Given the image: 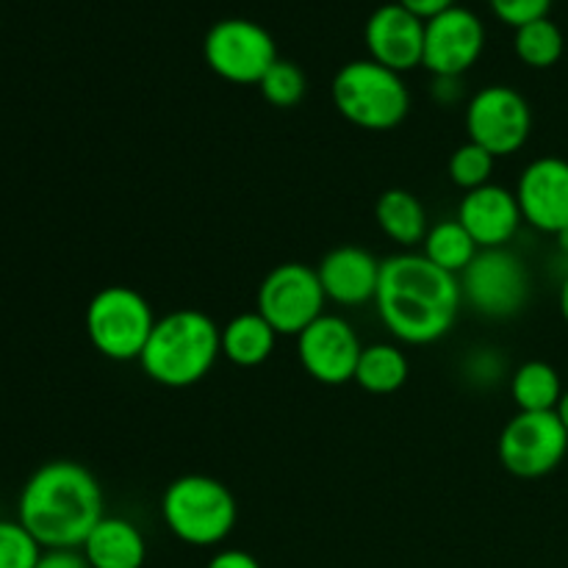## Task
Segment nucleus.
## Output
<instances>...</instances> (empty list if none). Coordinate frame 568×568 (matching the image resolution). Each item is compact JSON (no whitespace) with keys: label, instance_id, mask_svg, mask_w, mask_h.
<instances>
[{"label":"nucleus","instance_id":"11","mask_svg":"<svg viewBox=\"0 0 568 568\" xmlns=\"http://www.w3.org/2000/svg\"><path fill=\"white\" fill-rule=\"evenodd\" d=\"M469 142L486 148L494 159L519 153L532 133V109L525 94L505 83H491L466 103Z\"/></svg>","mask_w":568,"mask_h":568},{"label":"nucleus","instance_id":"21","mask_svg":"<svg viewBox=\"0 0 568 568\" xmlns=\"http://www.w3.org/2000/svg\"><path fill=\"white\" fill-rule=\"evenodd\" d=\"M564 383H560L558 369L547 361H527L510 375V397L516 408L525 414H549L558 410L564 399Z\"/></svg>","mask_w":568,"mask_h":568},{"label":"nucleus","instance_id":"29","mask_svg":"<svg viewBox=\"0 0 568 568\" xmlns=\"http://www.w3.org/2000/svg\"><path fill=\"white\" fill-rule=\"evenodd\" d=\"M488 3L499 20L514 28L549 17V9H552V0H488Z\"/></svg>","mask_w":568,"mask_h":568},{"label":"nucleus","instance_id":"31","mask_svg":"<svg viewBox=\"0 0 568 568\" xmlns=\"http://www.w3.org/2000/svg\"><path fill=\"white\" fill-rule=\"evenodd\" d=\"M430 94L436 103L442 105H455L464 98V87H460V78L455 75H433Z\"/></svg>","mask_w":568,"mask_h":568},{"label":"nucleus","instance_id":"2","mask_svg":"<svg viewBox=\"0 0 568 568\" xmlns=\"http://www.w3.org/2000/svg\"><path fill=\"white\" fill-rule=\"evenodd\" d=\"M98 477L75 460H50L26 480L17 503V521L42 549H81L105 516Z\"/></svg>","mask_w":568,"mask_h":568},{"label":"nucleus","instance_id":"14","mask_svg":"<svg viewBox=\"0 0 568 568\" xmlns=\"http://www.w3.org/2000/svg\"><path fill=\"white\" fill-rule=\"evenodd\" d=\"M364 42L369 59L403 75L425 59V17L399 0L377 6L364 26Z\"/></svg>","mask_w":568,"mask_h":568},{"label":"nucleus","instance_id":"4","mask_svg":"<svg viewBox=\"0 0 568 568\" xmlns=\"http://www.w3.org/2000/svg\"><path fill=\"white\" fill-rule=\"evenodd\" d=\"M331 98L338 114L361 131H392L410 111V92L403 75L375 59L347 61L333 75Z\"/></svg>","mask_w":568,"mask_h":568},{"label":"nucleus","instance_id":"35","mask_svg":"<svg viewBox=\"0 0 568 568\" xmlns=\"http://www.w3.org/2000/svg\"><path fill=\"white\" fill-rule=\"evenodd\" d=\"M558 416H560V422H564V427L568 433V388L564 392V399H560V405H558Z\"/></svg>","mask_w":568,"mask_h":568},{"label":"nucleus","instance_id":"22","mask_svg":"<svg viewBox=\"0 0 568 568\" xmlns=\"http://www.w3.org/2000/svg\"><path fill=\"white\" fill-rule=\"evenodd\" d=\"M410 375L408 358L397 344H369L364 347L355 369V383L375 397L399 392Z\"/></svg>","mask_w":568,"mask_h":568},{"label":"nucleus","instance_id":"24","mask_svg":"<svg viewBox=\"0 0 568 568\" xmlns=\"http://www.w3.org/2000/svg\"><path fill=\"white\" fill-rule=\"evenodd\" d=\"M564 31L549 17L519 26L514 33L516 55L521 59V64L532 67V70H547V67L558 64L560 55H564Z\"/></svg>","mask_w":568,"mask_h":568},{"label":"nucleus","instance_id":"33","mask_svg":"<svg viewBox=\"0 0 568 568\" xmlns=\"http://www.w3.org/2000/svg\"><path fill=\"white\" fill-rule=\"evenodd\" d=\"M399 3L403 6H408L410 11H416V14L419 17H433V14H438V11H444V9H449V6H455L458 3V0H399Z\"/></svg>","mask_w":568,"mask_h":568},{"label":"nucleus","instance_id":"20","mask_svg":"<svg viewBox=\"0 0 568 568\" xmlns=\"http://www.w3.org/2000/svg\"><path fill=\"white\" fill-rule=\"evenodd\" d=\"M277 342V333L258 311H247L239 314L222 327V355L231 361L233 366L242 369H253L261 366L272 355Z\"/></svg>","mask_w":568,"mask_h":568},{"label":"nucleus","instance_id":"32","mask_svg":"<svg viewBox=\"0 0 568 568\" xmlns=\"http://www.w3.org/2000/svg\"><path fill=\"white\" fill-rule=\"evenodd\" d=\"M205 568H261V564L250 552H242V549H222L209 560Z\"/></svg>","mask_w":568,"mask_h":568},{"label":"nucleus","instance_id":"28","mask_svg":"<svg viewBox=\"0 0 568 568\" xmlns=\"http://www.w3.org/2000/svg\"><path fill=\"white\" fill-rule=\"evenodd\" d=\"M464 377L477 388L497 386L505 377V358L491 347L471 349L464 361Z\"/></svg>","mask_w":568,"mask_h":568},{"label":"nucleus","instance_id":"12","mask_svg":"<svg viewBox=\"0 0 568 568\" xmlns=\"http://www.w3.org/2000/svg\"><path fill=\"white\" fill-rule=\"evenodd\" d=\"M361 353L364 344L358 333L344 316L336 314H322L297 336L300 366L322 386H344L355 381Z\"/></svg>","mask_w":568,"mask_h":568},{"label":"nucleus","instance_id":"25","mask_svg":"<svg viewBox=\"0 0 568 568\" xmlns=\"http://www.w3.org/2000/svg\"><path fill=\"white\" fill-rule=\"evenodd\" d=\"M258 89L270 105H275V109H292V105H297L305 98L308 78H305L300 64H294L288 59H277L266 70V75L261 78Z\"/></svg>","mask_w":568,"mask_h":568},{"label":"nucleus","instance_id":"7","mask_svg":"<svg viewBox=\"0 0 568 568\" xmlns=\"http://www.w3.org/2000/svg\"><path fill=\"white\" fill-rule=\"evenodd\" d=\"M458 281L464 303L486 320H510L521 314L532 292L525 261L508 247L480 250Z\"/></svg>","mask_w":568,"mask_h":568},{"label":"nucleus","instance_id":"8","mask_svg":"<svg viewBox=\"0 0 568 568\" xmlns=\"http://www.w3.org/2000/svg\"><path fill=\"white\" fill-rule=\"evenodd\" d=\"M203 55L214 75L239 87H258L266 70L281 59L272 33L247 17L216 20L203 39Z\"/></svg>","mask_w":568,"mask_h":568},{"label":"nucleus","instance_id":"13","mask_svg":"<svg viewBox=\"0 0 568 568\" xmlns=\"http://www.w3.org/2000/svg\"><path fill=\"white\" fill-rule=\"evenodd\" d=\"M486 48V26L480 14L455 3L425 20V59L433 75L460 78L477 64Z\"/></svg>","mask_w":568,"mask_h":568},{"label":"nucleus","instance_id":"6","mask_svg":"<svg viewBox=\"0 0 568 568\" xmlns=\"http://www.w3.org/2000/svg\"><path fill=\"white\" fill-rule=\"evenodd\" d=\"M159 316L144 294L131 286H105L89 300L87 325L89 344L109 361H139Z\"/></svg>","mask_w":568,"mask_h":568},{"label":"nucleus","instance_id":"19","mask_svg":"<svg viewBox=\"0 0 568 568\" xmlns=\"http://www.w3.org/2000/svg\"><path fill=\"white\" fill-rule=\"evenodd\" d=\"M375 222L383 236H388L405 250L425 242L427 231H430L425 205L408 189H386L375 203Z\"/></svg>","mask_w":568,"mask_h":568},{"label":"nucleus","instance_id":"26","mask_svg":"<svg viewBox=\"0 0 568 568\" xmlns=\"http://www.w3.org/2000/svg\"><path fill=\"white\" fill-rule=\"evenodd\" d=\"M494 164H497V159L486 148H480L475 142H466L460 148H455V153L449 155V181L458 189H464V194L475 192V189L491 183Z\"/></svg>","mask_w":568,"mask_h":568},{"label":"nucleus","instance_id":"1","mask_svg":"<svg viewBox=\"0 0 568 568\" xmlns=\"http://www.w3.org/2000/svg\"><path fill=\"white\" fill-rule=\"evenodd\" d=\"M464 305L460 281L422 253H397L383 261L375 308L397 342L425 347L453 331Z\"/></svg>","mask_w":568,"mask_h":568},{"label":"nucleus","instance_id":"27","mask_svg":"<svg viewBox=\"0 0 568 568\" xmlns=\"http://www.w3.org/2000/svg\"><path fill=\"white\" fill-rule=\"evenodd\" d=\"M42 544L20 525L0 519V568H37Z\"/></svg>","mask_w":568,"mask_h":568},{"label":"nucleus","instance_id":"15","mask_svg":"<svg viewBox=\"0 0 568 568\" xmlns=\"http://www.w3.org/2000/svg\"><path fill=\"white\" fill-rule=\"evenodd\" d=\"M521 220L541 233H560L568 225V161L544 155L530 161L516 183Z\"/></svg>","mask_w":568,"mask_h":568},{"label":"nucleus","instance_id":"30","mask_svg":"<svg viewBox=\"0 0 568 568\" xmlns=\"http://www.w3.org/2000/svg\"><path fill=\"white\" fill-rule=\"evenodd\" d=\"M37 568H89L81 549H44Z\"/></svg>","mask_w":568,"mask_h":568},{"label":"nucleus","instance_id":"17","mask_svg":"<svg viewBox=\"0 0 568 568\" xmlns=\"http://www.w3.org/2000/svg\"><path fill=\"white\" fill-rule=\"evenodd\" d=\"M381 266L383 261H377L369 250L344 244V247L331 250L322 258L316 275H320L325 297L331 303L355 308V305H366L375 300L377 283H381Z\"/></svg>","mask_w":568,"mask_h":568},{"label":"nucleus","instance_id":"18","mask_svg":"<svg viewBox=\"0 0 568 568\" xmlns=\"http://www.w3.org/2000/svg\"><path fill=\"white\" fill-rule=\"evenodd\" d=\"M89 568H142L148 541L133 521L103 516L81 547Z\"/></svg>","mask_w":568,"mask_h":568},{"label":"nucleus","instance_id":"5","mask_svg":"<svg viewBox=\"0 0 568 568\" xmlns=\"http://www.w3.org/2000/svg\"><path fill=\"white\" fill-rule=\"evenodd\" d=\"M161 519L178 541L189 547H216L236 527L239 505L225 483L209 475H183L166 486Z\"/></svg>","mask_w":568,"mask_h":568},{"label":"nucleus","instance_id":"23","mask_svg":"<svg viewBox=\"0 0 568 568\" xmlns=\"http://www.w3.org/2000/svg\"><path fill=\"white\" fill-rule=\"evenodd\" d=\"M422 255H425L430 264H436L438 270L449 272V275L460 277L466 266L475 261V255L480 253V247L475 244V239L469 236L464 225L458 220H444L438 225H433L427 231L425 242H422Z\"/></svg>","mask_w":568,"mask_h":568},{"label":"nucleus","instance_id":"9","mask_svg":"<svg viewBox=\"0 0 568 568\" xmlns=\"http://www.w3.org/2000/svg\"><path fill=\"white\" fill-rule=\"evenodd\" d=\"M325 288L320 275L308 264L288 261L277 264L270 275L261 281L255 311L275 327L277 336H294L314 325L325 314Z\"/></svg>","mask_w":568,"mask_h":568},{"label":"nucleus","instance_id":"16","mask_svg":"<svg viewBox=\"0 0 568 568\" xmlns=\"http://www.w3.org/2000/svg\"><path fill=\"white\" fill-rule=\"evenodd\" d=\"M455 220L469 231V236L475 239L480 250L508 247V242L519 233V225L525 222L516 192L499 186V183H488L475 192H466Z\"/></svg>","mask_w":568,"mask_h":568},{"label":"nucleus","instance_id":"34","mask_svg":"<svg viewBox=\"0 0 568 568\" xmlns=\"http://www.w3.org/2000/svg\"><path fill=\"white\" fill-rule=\"evenodd\" d=\"M558 303H560V316H564V322L568 325V275L564 277V283H560Z\"/></svg>","mask_w":568,"mask_h":568},{"label":"nucleus","instance_id":"10","mask_svg":"<svg viewBox=\"0 0 568 568\" xmlns=\"http://www.w3.org/2000/svg\"><path fill=\"white\" fill-rule=\"evenodd\" d=\"M499 464L521 480L547 477L568 455V433L558 410L549 414H519L508 419L497 442Z\"/></svg>","mask_w":568,"mask_h":568},{"label":"nucleus","instance_id":"36","mask_svg":"<svg viewBox=\"0 0 568 568\" xmlns=\"http://www.w3.org/2000/svg\"><path fill=\"white\" fill-rule=\"evenodd\" d=\"M555 239H558V250H560V253L568 255V225L560 233H555Z\"/></svg>","mask_w":568,"mask_h":568},{"label":"nucleus","instance_id":"3","mask_svg":"<svg viewBox=\"0 0 568 568\" xmlns=\"http://www.w3.org/2000/svg\"><path fill=\"white\" fill-rule=\"evenodd\" d=\"M222 355V327L197 308H178L159 316L148 338L142 372L166 388H189L214 369Z\"/></svg>","mask_w":568,"mask_h":568}]
</instances>
